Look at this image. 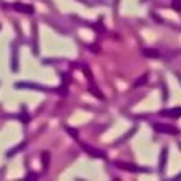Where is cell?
<instances>
[{
	"label": "cell",
	"instance_id": "11",
	"mask_svg": "<svg viewBox=\"0 0 181 181\" xmlns=\"http://www.w3.org/2000/svg\"><path fill=\"white\" fill-rule=\"evenodd\" d=\"M67 132H69V133L72 134V137H75V139H77V137H78V133H77V130H74V129H71V128H67Z\"/></svg>",
	"mask_w": 181,
	"mask_h": 181
},
{
	"label": "cell",
	"instance_id": "6",
	"mask_svg": "<svg viewBox=\"0 0 181 181\" xmlns=\"http://www.w3.org/2000/svg\"><path fill=\"white\" fill-rule=\"evenodd\" d=\"M143 54H144L147 58H158L160 57V53L157 50H153V48H146L143 50Z\"/></svg>",
	"mask_w": 181,
	"mask_h": 181
},
{
	"label": "cell",
	"instance_id": "12",
	"mask_svg": "<svg viewBox=\"0 0 181 181\" xmlns=\"http://www.w3.org/2000/svg\"><path fill=\"white\" fill-rule=\"evenodd\" d=\"M28 178H37V175H36V174H30Z\"/></svg>",
	"mask_w": 181,
	"mask_h": 181
},
{
	"label": "cell",
	"instance_id": "9",
	"mask_svg": "<svg viewBox=\"0 0 181 181\" xmlns=\"http://www.w3.org/2000/svg\"><path fill=\"white\" fill-rule=\"evenodd\" d=\"M147 78H148L147 74H144L143 77H140L139 81H137V82L134 83V86H139V85H143V83H146V82H147Z\"/></svg>",
	"mask_w": 181,
	"mask_h": 181
},
{
	"label": "cell",
	"instance_id": "8",
	"mask_svg": "<svg viewBox=\"0 0 181 181\" xmlns=\"http://www.w3.org/2000/svg\"><path fill=\"white\" fill-rule=\"evenodd\" d=\"M166 158H167V148H164L161 152V161H160V168L163 170L164 166H166Z\"/></svg>",
	"mask_w": 181,
	"mask_h": 181
},
{
	"label": "cell",
	"instance_id": "3",
	"mask_svg": "<svg viewBox=\"0 0 181 181\" xmlns=\"http://www.w3.org/2000/svg\"><path fill=\"white\" fill-rule=\"evenodd\" d=\"M82 148L88 153L89 156H92V157H96V158H106V153L102 152V150H98L96 147L93 146H89V144H82Z\"/></svg>",
	"mask_w": 181,
	"mask_h": 181
},
{
	"label": "cell",
	"instance_id": "13",
	"mask_svg": "<svg viewBox=\"0 0 181 181\" xmlns=\"http://www.w3.org/2000/svg\"><path fill=\"white\" fill-rule=\"evenodd\" d=\"M175 178H181V174H180V175H177V177H175Z\"/></svg>",
	"mask_w": 181,
	"mask_h": 181
},
{
	"label": "cell",
	"instance_id": "4",
	"mask_svg": "<svg viewBox=\"0 0 181 181\" xmlns=\"http://www.w3.org/2000/svg\"><path fill=\"white\" fill-rule=\"evenodd\" d=\"M160 115L161 116H166V118L178 119V118H181V106L171 108V109H167V110H161Z\"/></svg>",
	"mask_w": 181,
	"mask_h": 181
},
{
	"label": "cell",
	"instance_id": "1",
	"mask_svg": "<svg viewBox=\"0 0 181 181\" xmlns=\"http://www.w3.org/2000/svg\"><path fill=\"white\" fill-rule=\"evenodd\" d=\"M153 129L158 133H167V134H180V129H177L173 125H166V123H154Z\"/></svg>",
	"mask_w": 181,
	"mask_h": 181
},
{
	"label": "cell",
	"instance_id": "5",
	"mask_svg": "<svg viewBox=\"0 0 181 181\" xmlns=\"http://www.w3.org/2000/svg\"><path fill=\"white\" fill-rule=\"evenodd\" d=\"M13 9L18 13H26V14H33L34 13V7L28 6V4H23V3H14L13 4Z\"/></svg>",
	"mask_w": 181,
	"mask_h": 181
},
{
	"label": "cell",
	"instance_id": "2",
	"mask_svg": "<svg viewBox=\"0 0 181 181\" xmlns=\"http://www.w3.org/2000/svg\"><path fill=\"white\" fill-rule=\"evenodd\" d=\"M115 166L119 167V168H122V170H126V171H130V173L147 171V168H143V167H137V166H134V164L125 163V161H115Z\"/></svg>",
	"mask_w": 181,
	"mask_h": 181
},
{
	"label": "cell",
	"instance_id": "10",
	"mask_svg": "<svg viewBox=\"0 0 181 181\" xmlns=\"http://www.w3.org/2000/svg\"><path fill=\"white\" fill-rule=\"evenodd\" d=\"M173 9L181 13V0H173Z\"/></svg>",
	"mask_w": 181,
	"mask_h": 181
},
{
	"label": "cell",
	"instance_id": "7",
	"mask_svg": "<svg viewBox=\"0 0 181 181\" xmlns=\"http://www.w3.org/2000/svg\"><path fill=\"white\" fill-rule=\"evenodd\" d=\"M41 158H43V167H45V168H47L48 167V163H50V153L48 152H44L41 154Z\"/></svg>",
	"mask_w": 181,
	"mask_h": 181
}]
</instances>
